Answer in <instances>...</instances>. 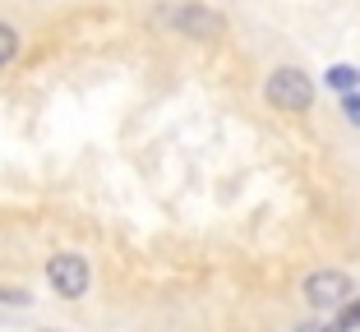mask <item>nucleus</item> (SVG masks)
<instances>
[{
    "label": "nucleus",
    "mask_w": 360,
    "mask_h": 332,
    "mask_svg": "<svg viewBox=\"0 0 360 332\" xmlns=\"http://www.w3.org/2000/svg\"><path fill=\"white\" fill-rule=\"evenodd\" d=\"M323 84L333 88V93H360V69L356 65H328V74H323Z\"/></svg>",
    "instance_id": "39448f33"
},
{
    "label": "nucleus",
    "mask_w": 360,
    "mask_h": 332,
    "mask_svg": "<svg viewBox=\"0 0 360 332\" xmlns=\"http://www.w3.org/2000/svg\"><path fill=\"white\" fill-rule=\"evenodd\" d=\"M0 74H5V69H0Z\"/></svg>",
    "instance_id": "f8f14e48"
},
{
    "label": "nucleus",
    "mask_w": 360,
    "mask_h": 332,
    "mask_svg": "<svg viewBox=\"0 0 360 332\" xmlns=\"http://www.w3.org/2000/svg\"><path fill=\"white\" fill-rule=\"evenodd\" d=\"M342 116H347V125L360 129V93H347V97H342Z\"/></svg>",
    "instance_id": "6e6552de"
},
{
    "label": "nucleus",
    "mask_w": 360,
    "mask_h": 332,
    "mask_svg": "<svg viewBox=\"0 0 360 332\" xmlns=\"http://www.w3.org/2000/svg\"><path fill=\"white\" fill-rule=\"evenodd\" d=\"M0 305H28V291H19V286H0Z\"/></svg>",
    "instance_id": "1a4fd4ad"
},
{
    "label": "nucleus",
    "mask_w": 360,
    "mask_h": 332,
    "mask_svg": "<svg viewBox=\"0 0 360 332\" xmlns=\"http://www.w3.org/2000/svg\"><path fill=\"white\" fill-rule=\"evenodd\" d=\"M300 296H305V305L314 314H338L351 300V277L342 268H314L300 281Z\"/></svg>",
    "instance_id": "7ed1b4c3"
},
{
    "label": "nucleus",
    "mask_w": 360,
    "mask_h": 332,
    "mask_svg": "<svg viewBox=\"0 0 360 332\" xmlns=\"http://www.w3.org/2000/svg\"><path fill=\"white\" fill-rule=\"evenodd\" d=\"M333 323H342L347 332H356V328H360V296H351V300L342 305L338 314H333Z\"/></svg>",
    "instance_id": "0eeeda50"
},
{
    "label": "nucleus",
    "mask_w": 360,
    "mask_h": 332,
    "mask_svg": "<svg viewBox=\"0 0 360 332\" xmlns=\"http://www.w3.org/2000/svg\"><path fill=\"white\" fill-rule=\"evenodd\" d=\"M319 332H347V328H342V323H333V319H328V323H323V328H319Z\"/></svg>",
    "instance_id": "9b49d317"
},
{
    "label": "nucleus",
    "mask_w": 360,
    "mask_h": 332,
    "mask_svg": "<svg viewBox=\"0 0 360 332\" xmlns=\"http://www.w3.org/2000/svg\"><path fill=\"white\" fill-rule=\"evenodd\" d=\"M171 28H176L180 37H190V42H217L226 32V14L203 5V0H185V5L171 14Z\"/></svg>",
    "instance_id": "20e7f679"
},
{
    "label": "nucleus",
    "mask_w": 360,
    "mask_h": 332,
    "mask_svg": "<svg viewBox=\"0 0 360 332\" xmlns=\"http://www.w3.org/2000/svg\"><path fill=\"white\" fill-rule=\"evenodd\" d=\"M291 332H319V323H296Z\"/></svg>",
    "instance_id": "9d476101"
},
{
    "label": "nucleus",
    "mask_w": 360,
    "mask_h": 332,
    "mask_svg": "<svg viewBox=\"0 0 360 332\" xmlns=\"http://www.w3.org/2000/svg\"><path fill=\"white\" fill-rule=\"evenodd\" d=\"M264 102L273 111H282V116H305L314 107V79L300 65H277L264 79Z\"/></svg>",
    "instance_id": "f257e3e1"
},
{
    "label": "nucleus",
    "mask_w": 360,
    "mask_h": 332,
    "mask_svg": "<svg viewBox=\"0 0 360 332\" xmlns=\"http://www.w3.org/2000/svg\"><path fill=\"white\" fill-rule=\"evenodd\" d=\"M19 51H23V32L10 19H0V69H10L19 60Z\"/></svg>",
    "instance_id": "423d86ee"
},
{
    "label": "nucleus",
    "mask_w": 360,
    "mask_h": 332,
    "mask_svg": "<svg viewBox=\"0 0 360 332\" xmlns=\"http://www.w3.org/2000/svg\"><path fill=\"white\" fill-rule=\"evenodd\" d=\"M46 286H51L60 300H84L88 286H93V268H88V258L75 254V249L51 254V258H46Z\"/></svg>",
    "instance_id": "f03ea898"
}]
</instances>
